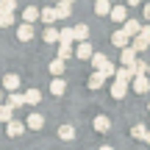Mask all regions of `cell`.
I'll return each instance as SVG.
<instances>
[{
	"instance_id": "6da1fadb",
	"label": "cell",
	"mask_w": 150,
	"mask_h": 150,
	"mask_svg": "<svg viewBox=\"0 0 150 150\" xmlns=\"http://www.w3.org/2000/svg\"><path fill=\"white\" fill-rule=\"evenodd\" d=\"M131 89H134L136 95H147L150 92V78L147 75H136V78L131 81Z\"/></svg>"
},
{
	"instance_id": "7a4b0ae2",
	"label": "cell",
	"mask_w": 150,
	"mask_h": 150,
	"mask_svg": "<svg viewBox=\"0 0 150 150\" xmlns=\"http://www.w3.org/2000/svg\"><path fill=\"white\" fill-rule=\"evenodd\" d=\"M120 61H122V67H134L136 64V50L131 47V45L122 47V50H120Z\"/></svg>"
},
{
	"instance_id": "3957f363",
	"label": "cell",
	"mask_w": 150,
	"mask_h": 150,
	"mask_svg": "<svg viewBox=\"0 0 150 150\" xmlns=\"http://www.w3.org/2000/svg\"><path fill=\"white\" fill-rule=\"evenodd\" d=\"M125 95H128V83L114 78V83H111V97H114V100H122Z\"/></svg>"
},
{
	"instance_id": "277c9868",
	"label": "cell",
	"mask_w": 150,
	"mask_h": 150,
	"mask_svg": "<svg viewBox=\"0 0 150 150\" xmlns=\"http://www.w3.org/2000/svg\"><path fill=\"white\" fill-rule=\"evenodd\" d=\"M17 39H20V42H31L33 39V25L31 22H22V25L17 28Z\"/></svg>"
},
{
	"instance_id": "5b68a950",
	"label": "cell",
	"mask_w": 150,
	"mask_h": 150,
	"mask_svg": "<svg viewBox=\"0 0 150 150\" xmlns=\"http://www.w3.org/2000/svg\"><path fill=\"white\" fill-rule=\"evenodd\" d=\"M128 33H125V31H114L111 33V45H114V47H117V50H122V47H128Z\"/></svg>"
},
{
	"instance_id": "8992f818",
	"label": "cell",
	"mask_w": 150,
	"mask_h": 150,
	"mask_svg": "<svg viewBox=\"0 0 150 150\" xmlns=\"http://www.w3.org/2000/svg\"><path fill=\"white\" fill-rule=\"evenodd\" d=\"M108 17H111L114 22H125V20H128V8H125V6H111Z\"/></svg>"
},
{
	"instance_id": "52a82bcc",
	"label": "cell",
	"mask_w": 150,
	"mask_h": 150,
	"mask_svg": "<svg viewBox=\"0 0 150 150\" xmlns=\"http://www.w3.org/2000/svg\"><path fill=\"white\" fill-rule=\"evenodd\" d=\"M45 125V117L42 114H36V111H31L28 114V122H25V128H31V131H39Z\"/></svg>"
},
{
	"instance_id": "ba28073f",
	"label": "cell",
	"mask_w": 150,
	"mask_h": 150,
	"mask_svg": "<svg viewBox=\"0 0 150 150\" xmlns=\"http://www.w3.org/2000/svg\"><path fill=\"white\" fill-rule=\"evenodd\" d=\"M6 125H8V128H6L8 136H22V134H25V122H20V120H8Z\"/></svg>"
},
{
	"instance_id": "9c48e42d",
	"label": "cell",
	"mask_w": 150,
	"mask_h": 150,
	"mask_svg": "<svg viewBox=\"0 0 150 150\" xmlns=\"http://www.w3.org/2000/svg\"><path fill=\"white\" fill-rule=\"evenodd\" d=\"M114 78H117V81H125V83H131V81L136 78V72H134V67H120V70L114 72Z\"/></svg>"
},
{
	"instance_id": "30bf717a",
	"label": "cell",
	"mask_w": 150,
	"mask_h": 150,
	"mask_svg": "<svg viewBox=\"0 0 150 150\" xmlns=\"http://www.w3.org/2000/svg\"><path fill=\"white\" fill-rule=\"evenodd\" d=\"M122 31L128 33V36H136V33L142 31V20H125L122 22Z\"/></svg>"
},
{
	"instance_id": "8fae6325",
	"label": "cell",
	"mask_w": 150,
	"mask_h": 150,
	"mask_svg": "<svg viewBox=\"0 0 150 150\" xmlns=\"http://www.w3.org/2000/svg\"><path fill=\"white\" fill-rule=\"evenodd\" d=\"M92 128H95L97 134H106V131L111 128V120H108V117H103V114H100V117H95V122H92Z\"/></svg>"
},
{
	"instance_id": "7c38bea8",
	"label": "cell",
	"mask_w": 150,
	"mask_h": 150,
	"mask_svg": "<svg viewBox=\"0 0 150 150\" xmlns=\"http://www.w3.org/2000/svg\"><path fill=\"white\" fill-rule=\"evenodd\" d=\"M70 11H72V3H67V0H59V3H56V17H59V20H67Z\"/></svg>"
},
{
	"instance_id": "4fadbf2b",
	"label": "cell",
	"mask_w": 150,
	"mask_h": 150,
	"mask_svg": "<svg viewBox=\"0 0 150 150\" xmlns=\"http://www.w3.org/2000/svg\"><path fill=\"white\" fill-rule=\"evenodd\" d=\"M92 53H95V50H92V45H89V42H81L78 47H75V56H78L81 61H86V59H92Z\"/></svg>"
},
{
	"instance_id": "5bb4252c",
	"label": "cell",
	"mask_w": 150,
	"mask_h": 150,
	"mask_svg": "<svg viewBox=\"0 0 150 150\" xmlns=\"http://www.w3.org/2000/svg\"><path fill=\"white\" fill-rule=\"evenodd\" d=\"M3 89L6 92H17L20 89V75H6L3 78Z\"/></svg>"
},
{
	"instance_id": "9a60e30c",
	"label": "cell",
	"mask_w": 150,
	"mask_h": 150,
	"mask_svg": "<svg viewBox=\"0 0 150 150\" xmlns=\"http://www.w3.org/2000/svg\"><path fill=\"white\" fill-rule=\"evenodd\" d=\"M103 83H106V75H103V72H92L89 75V89H103Z\"/></svg>"
},
{
	"instance_id": "2e32d148",
	"label": "cell",
	"mask_w": 150,
	"mask_h": 150,
	"mask_svg": "<svg viewBox=\"0 0 150 150\" xmlns=\"http://www.w3.org/2000/svg\"><path fill=\"white\" fill-rule=\"evenodd\" d=\"M72 33H75V39H78V42H86V39H89V25L78 22V25L72 28Z\"/></svg>"
},
{
	"instance_id": "e0dca14e",
	"label": "cell",
	"mask_w": 150,
	"mask_h": 150,
	"mask_svg": "<svg viewBox=\"0 0 150 150\" xmlns=\"http://www.w3.org/2000/svg\"><path fill=\"white\" fill-rule=\"evenodd\" d=\"M111 11V0H95V14L97 17H106Z\"/></svg>"
},
{
	"instance_id": "ac0fdd59",
	"label": "cell",
	"mask_w": 150,
	"mask_h": 150,
	"mask_svg": "<svg viewBox=\"0 0 150 150\" xmlns=\"http://www.w3.org/2000/svg\"><path fill=\"white\" fill-rule=\"evenodd\" d=\"M36 20H39V8H36V6H28V8L22 11V22H31V25H33Z\"/></svg>"
},
{
	"instance_id": "d6986e66",
	"label": "cell",
	"mask_w": 150,
	"mask_h": 150,
	"mask_svg": "<svg viewBox=\"0 0 150 150\" xmlns=\"http://www.w3.org/2000/svg\"><path fill=\"white\" fill-rule=\"evenodd\" d=\"M8 106H11V108H22V106H25V95L11 92V95H8Z\"/></svg>"
},
{
	"instance_id": "ffe728a7",
	"label": "cell",
	"mask_w": 150,
	"mask_h": 150,
	"mask_svg": "<svg viewBox=\"0 0 150 150\" xmlns=\"http://www.w3.org/2000/svg\"><path fill=\"white\" fill-rule=\"evenodd\" d=\"M131 47H134L136 53H145V50L150 47V42H147L145 36H139V33H136V36H134V45H131Z\"/></svg>"
},
{
	"instance_id": "44dd1931",
	"label": "cell",
	"mask_w": 150,
	"mask_h": 150,
	"mask_svg": "<svg viewBox=\"0 0 150 150\" xmlns=\"http://www.w3.org/2000/svg\"><path fill=\"white\" fill-rule=\"evenodd\" d=\"M67 61H61V59H53V61H50V72H53L56 75V78H61V75H64V70H67Z\"/></svg>"
},
{
	"instance_id": "7402d4cb",
	"label": "cell",
	"mask_w": 150,
	"mask_h": 150,
	"mask_svg": "<svg viewBox=\"0 0 150 150\" xmlns=\"http://www.w3.org/2000/svg\"><path fill=\"white\" fill-rule=\"evenodd\" d=\"M50 92H53L56 97H61V95L67 92V83H64L61 78H53V83H50Z\"/></svg>"
},
{
	"instance_id": "603a6c76",
	"label": "cell",
	"mask_w": 150,
	"mask_h": 150,
	"mask_svg": "<svg viewBox=\"0 0 150 150\" xmlns=\"http://www.w3.org/2000/svg\"><path fill=\"white\" fill-rule=\"evenodd\" d=\"M8 120H14V108L8 103H0V122H8Z\"/></svg>"
},
{
	"instance_id": "cb8c5ba5",
	"label": "cell",
	"mask_w": 150,
	"mask_h": 150,
	"mask_svg": "<svg viewBox=\"0 0 150 150\" xmlns=\"http://www.w3.org/2000/svg\"><path fill=\"white\" fill-rule=\"evenodd\" d=\"M59 136L64 142H72L75 139V128H72V125H61V128H59Z\"/></svg>"
},
{
	"instance_id": "d4e9b609",
	"label": "cell",
	"mask_w": 150,
	"mask_h": 150,
	"mask_svg": "<svg viewBox=\"0 0 150 150\" xmlns=\"http://www.w3.org/2000/svg\"><path fill=\"white\" fill-rule=\"evenodd\" d=\"M59 42H61V45H72V42H75L72 28H64V31H59Z\"/></svg>"
},
{
	"instance_id": "484cf974",
	"label": "cell",
	"mask_w": 150,
	"mask_h": 150,
	"mask_svg": "<svg viewBox=\"0 0 150 150\" xmlns=\"http://www.w3.org/2000/svg\"><path fill=\"white\" fill-rule=\"evenodd\" d=\"M39 100H42V95H39V89H28V92H25V103H28V106H36Z\"/></svg>"
},
{
	"instance_id": "4316f807",
	"label": "cell",
	"mask_w": 150,
	"mask_h": 150,
	"mask_svg": "<svg viewBox=\"0 0 150 150\" xmlns=\"http://www.w3.org/2000/svg\"><path fill=\"white\" fill-rule=\"evenodd\" d=\"M39 20L42 22H56L59 17H56V8H42L39 11Z\"/></svg>"
},
{
	"instance_id": "83f0119b",
	"label": "cell",
	"mask_w": 150,
	"mask_h": 150,
	"mask_svg": "<svg viewBox=\"0 0 150 150\" xmlns=\"http://www.w3.org/2000/svg\"><path fill=\"white\" fill-rule=\"evenodd\" d=\"M131 136L145 142V136H147V125H134V128H131Z\"/></svg>"
},
{
	"instance_id": "f1b7e54d",
	"label": "cell",
	"mask_w": 150,
	"mask_h": 150,
	"mask_svg": "<svg viewBox=\"0 0 150 150\" xmlns=\"http://www.w3.org/2000/svg\"><path fill=\"white\" fill-rule=\"evenodd\" d=\"M89 61H92V67H95V70H103V64H106L108 59H106L103 53H92V59H89Z\"/></svg>"
},
{
	"instance_id": "f546056e",
	"label": "cell",
	"mask_w": 150,
	"mask_h": 150,
	"mask_svg": "<svg viewBox=\"0 0 150 150\" xmlns=\"http://www.w3.org/2000/svg\"><path fill=\"white\" fill-rule=\"evenodd\" d=\"M72 53H75V50H72V45H59V59H61V61H67Z\"/></svg>"
},
{
	"instance_id": "4dcf8cb0",
	"label": "cell",
	"mask_w": 150,
	"mask_h": 150,
	"mask_svg": "<svg viewBox=\"0 0 150 150\" xmlns=\"http://www.w3.org/2000/svg\"><path fill=\"white\" fill-rule=\"evenodd\" d=\"M45 42H50V45H53V42H59V31H56L53 25H50V28H45Z\"/></svg>"
},
{
	"instance_id": "1f68e13d",
	"label": "cell",
	"mask_w": 150,
	"mask_h": 150,
	"mask_svg": "<svg viewBox=\"0 0 150 150\" xmlns=\"http://www.w3.org/2000/svg\"><path fill=\"white\" fill-rule=\"evenodd\" d=\"M11 22H14V14H11V11H3V14H0V28H8Z\"/></svg>"
},
{
	"instance_id": "d6a6232c",
	"label": "cell",
	"mask_w": 150,
	"mask_h": 150,
	"mask_svg": "<svg viewBox=\"0 0 150 150\" xmlns=\"http://www.w3.org/2000/svg\"><path fill=\"white\" fill-rule=\"evenodd\" d=\"M97 72H103L106 78H111V75L117 72V64H111V61H106V64H103V70H97Z\"/></svg>"
},
{
	"instance_id": "836d02e7",
	"label": "cell",
	"mask_w": 150,
	"mask_h": 150,
	"mask_svg": "<svg viewBox=\"0 0 150 150\" xmlns=\"http://www.w3.org/2000/svg\"><path fill=\"white\" fill-rule=\"evenodd\" d=\"M17 8V0H0V14L3 11H14Z\"/></svg>"
},
{
	"instance_id": "e575fe53",
	"label": "cell",
	"mask_w": 150,
	"mask_h": 150,
	"mask_svg": "<svg viewBox=\"0 0 150 150\" xmlns=\"http://www.w3.org/2000/svg\"><path fill=\"white\" fill-rule=\"evenodd\" d=\"M139 36H145L147 42H150V25H145V22H142V31H139Z\"/></svg>"
},
{
	"instance_id": "d590c367",
	"label": "cell",
	"mask_w": 150,
	"mask_h": 150,
	"mask_svg": "<svg viewBox=\"0 0 150 150\" xmlns=\"http://www.w3.org/2000/svg\"><path fill=\"white\" fill-rule=\"evenodd\" d=\"M142 14H145V20H150V3L145 6V11H142Z\"/></svg>"
},
{
	"instance_id": "8d00e7d4",
	"label": "cell",
	"mask_w": 150,
	"mask_h": 150,
	"mask_svg": "<svg viewBox=\"0 0 150 150\" xmlns=\"http://www.w3.org/2000/svg\"><path fill=\"white\" fill-rule=\"evenodd\" d=\"M142 3V0H128V6H139Z\"/></svg>"
},
{
	"instance_id": "74e56055",
	"label": "cell",
	"mask_w": 150,
	"mask_h": 150,
	"mask_svg": "<svg viewBox=\"0 0 150 150\" xmlns=\"http://www.w3.org/2000/svg\"><path fill=\"white\" fill-rule=\"evenodd\" d=\"M100 150H114V147H111V145H103V147H100Z\"/></svg>"
},
{
	"instance_id": "f35d334b",
	"label": "cell",
	"mask_w": 150,
	"mask_h": 150,
	"mask_svg": "<svg viewBox=\"0 0 150 150\" xmlns=\"http://www.w3.org/2000/svg\"><path fill=\"white\" fill-rule=\"evenodd\" d=\"M145 142H147V145H150V131H147V136H145Z\"/></svg>"
},
{
	"instance_id": "ab89813d",
	"label": "cell",
	"mask_w": 150,
	"mask_h": 150,
	"mask_svg": "<svg viewBox=\"0 0 150 150\" xmlns=\"http://www.w3.org/2000/svg\"><path fill=\"white\" fill-rule=\"evenodd\" d=\"M147 78H150V64H147Z\"/></svg>"
},
{
	"instance_id": "60d3db41",
	"label": "cell",
	"mask_w": 150,
	"mask_h": 150,
	"mask_svg": "<svg viewBox=\"0 0 150 150\" xmlns=\"http://www.w3.org/2000/svg\"><path fill=\"white\" fill-rule=\"evenodd\" d=\"M0 100H3V92H0Z\"/></svg>"
},
{
	"instance_id": "b9f144b4",
	"label": "cell",
	"mask_w": 150,
	"mask_h": 150,
	"mask_svg": "<svg viewBox=\"0 0 150 150\" xmlns=\"http://www.w3.org/2000/svg\"><path fill=\"white\" fill-rule=\"evenodd\" d=\"M67 3H72V0H67Z\"/></svg>"
},
{
	"instance_id": "7bdbcfd3",
	"label": "cell",
	"mask_w": 150,
	"mask_h": 150,
	"mask_svg": "<svg viewBox=\"0 0 150 150\" xmlns=\"http://www.w3.org/2000/svg\"><path fill=\"white\" fill-rule=\"evenodd\" d=\"M53 3H59V0H53Z\"/></svg>"
},
{
	"instance_id": "ee69618b",
	"label": "cell",
	"mask_w": 150,
	"mask_h": 150,
	"mask_svg": "<svg viewBox=\"0 0 150 150\" xmlns=\"http://www.w3.org/2000/svg\"><path fill=\"white\" fill-rule=\"evenodd\" d=\"M147 111H150V106H147Z\"/></svg>"
}]
</instances>
